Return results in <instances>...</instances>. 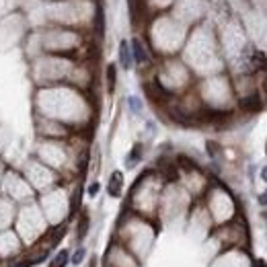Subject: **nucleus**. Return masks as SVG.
Wrapping results in <instances>:
<instances>
[{
    "mask_svg": "<svg viewBox=\"0 0 267 267\" xmlns=\"http://www.w3.org/2000/svg\"><path fill=\"white\" fill-rule=\"evenodd\" d=\"M97 193H99V183H93L89 187V195H97Z\"/></svg>",
    "mask_w": 267,
    "mask_h": 267,
    "instance_id": "obj_10",
    "label": "nucleus"
},
{
    "mask_svg": "<svg viewBox=\"0 0 267 267\" xmlns=\"http://www.w3.org/2000/svg\"><path fill=\"white\" fill-rule=\"evenodd\" d=\"M121 187H123V175L119 171H115L109 179V185H107V191L111 198H119L121 195Z\"/></svg>",
    "mask_w": 267,
    "mask_h": 267,
    "instance_id": "obj_1",
    "label": "nucleus"
},
{
    "mask_svg": "<svg viewBox=\"0 0 267 267\" xmlns=\"http://www.w3.org/2000/svg\"><path fill=\"white\" fill-rule=\"evenodd\" d=\"M66 263H68V251H60L58 255L53 257L50 267H66Z\"/></svg>",
    "mask_w": 267,
    "mask_h": 267,
    "instance_id": "obj_5",
    "label": "nucleus"
},
{
    "mask_svg": "<svg viewBox=\"0 0 267 267\" xmlns=\"http://www.w3.org/2000/svg\"><path fill=\"white\" fill-rule=\"evenodd\" d=\"M128 105H130V109H132V113H136V115L142 113V101H140L138 97H130Z\"/></svg>",
    "mask_w": 267,
    "mask_h": 267,
    "instance_id": "obj_7",
    "label": "nucleus"
},
{
    "mask_svg": "<svg viewBox=\"0 0 267 267\" xmlns=\"http://www.w3.org/2000/svg\"><path fill=\"white\" fill-rule=\"evenodd\" d=\"M82 259H84V249H78V251L74 253V257H72V263H74V265H78Z\"/></svg>",
    "mask_w": 267,
    "mask_h": 267,
    "instance_id": "obj_9",
    "label": "nucleus"
},
{
    "mask_svg": "<svg viewBox=\"0 0 267 267\" xmlns=\"http://www.w3.org/2000/svg\"><path fill=\"white\" fill-rule=\"evenodd\" d=\"M265 150H267V146H265Z\"/></svg>",
    "mask_w": 267,
    "mask_h": 267,
    "instance_id": "obj_14",
    "label": "nucleus"
},
{
    "mask_svg": "<svg viewBox=\"0 0 267 267\" xmlns=\"http://www.w3.org/2000/svg\"><path fill=\"white\" fill-rule=\"evenodd\" d=\"M261 179H263V181H267V166H263V168H261Z\"/></svg>",
    "mask_w": 267,
    "mask_h": 267,
    "instance_id": "obj_13",
    "label": "nucleus"
},
{
    "mask_svg": "<svg viewBox=\"0 0 267 267\" xmlns=\"http://www.w3.org/2000/svg\"><path fill=\"white\" fill-rule=\"evenodd\" d=\"M87 224H89V218H87V214H84V216H82V222H80V228H78V236H80V238L87 234Z\"/></svg>",
    "mask_w": 267,
    "mask_h": 267,
    "instance_id": "obj_8",
    "label": "nucleus"
},
{
    "mask_svg": "<svg viewBox=\"0 0 267 267\" xmlns=\"http://www.w3.org/2000/svg\"><path fill=\"white\" fill-rule=\"evenodd\" d=\"M107 89H109V93H113V89H115V66L113 64L107 66Z\"/></svg>",
    "mask_w": 267,
    "mask_h": 267,
    "instance_id": "obj_6",
    "label": "nucleus"
},
{
    "mask_svg": "<svg viewBox=\"0 0 267 267\" xmlns=\"http://www.w3.org/2000/svg\"><path fill=\"white\" fill-rule=\"evenodd\" d=\"M140 159H142V144H136V146L132 148V152L128 154V160H125V164L132 168V166H136V162H138Z\"/></svg>",
    "mask_w": 267,
    "mask_h": 267,
    "instance_id": "obj_4",
    "label": "nucleus"
},
{
    "mask_svg": "<svg viewBox=\"0 0 267 267\" xmlns=\"http://www.w3.org/2000/svg\"><path fill=\"white\" fill-rule=\"evenodd\" d=\"M132 48H134V60H136L138 64H144V62H148V55H146V52H144L142 44H140V39H134Z\"/></svg>",
    "mask_w": 267,
    "mask_h": 267,
    "instance_id": "obj_3",
    "label": "nucleus"
},
{
    "mask_svg": "<svg viewBox=\"0 0 267 267\" xmlns=\"http://www.w3.org/2000/svg\"><path fill=\"white\" fill-rule=\"evenodd\" d=\"M132 62H134V58H132V52H130V44L128 41H121L119 44V64H121V68L130 70Z\"/></svg>",
    "mask_w": 267,
    "mask_h": 267,
    "instance_id": "obj_2",
    "label": "nucleus"
},
{
    "mask_svg": "<svg viewBox=\"0 0 267 267\" xmlns=\"http://www.w3.org/2000/svg\"><path fill=\"white\" fill-rule=\"evenodd\" d=\"M255 267H267V261H265V259H257Z\"/></svg>",
    "mask_w": 267,
    "mask_h": 267,
    "instance_id": "obj_12",
    "label": "nucleus"
},
{
    "mask_svg": "<svg viewBox=\"0 0 267 267\" xmlns=\"http://www.w3.org/2000/svg\"><path fill=\"white\" fill-rule=\"evenodd\" d=\"M259 204H261V206H267V191H263V193L259 195Z\"/></svg>",
    "mask_w": 267,
    "mask_h": 267,
    "instance_id": "obj_11",
    "label": "nucleus"
}]
</instances>
